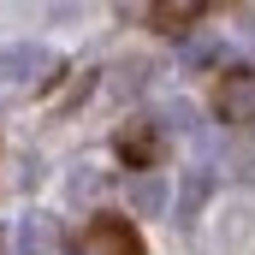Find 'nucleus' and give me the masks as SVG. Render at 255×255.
I'll return each instance as SVG.
<instances>
[{"label":"nucleus","instance_id":"6","mask_svg":"<svg viewBox=\"0 0 255 255\" xmlns=\"http://www.w3.org/2000/svg\"><path fill=\"white\" fill-rule=\"evenodd\" d=\"M208 190H214V178H208L202 166H184V178H178V208H172V214L190 226L196 214H202V202H208Z\"/></svg>","mask_w":255,"mask_h":255},{"label":"nucleus","instance_id":"8","mask_svg":"<svg viewBox=\"0 0 255 255\" xmlns=\"http://www.w3.org/2000/svg\"><path fill=\"white\" fill-rule=\"evenodd\" d=\"M148 18H154V30H166V36H172V30H184L190 18H202V6H154Z\"/></svg>","mask_w":255,"mask_h":255},{"label":"nucleus","instance_id":"9","mask_svg":"<svg viewBox=\"0 0 255 255\" xmlns=\"http://www.w3.org/2000/svg\"><path fill=\"white\" fill-rule=\"evenodd\" d=\"M220 54H226L220 42H190V48H184V65H214Z\"/></svg>","mask_w":255,"mask_h":255},{"label":"nucleus","instance_id":"1","mask_svg":"<svg viewBox=\"0 0 255 255\" xmlns=\"http://www.w3.org/2000/svg\"><path fill=\"white\" fill-rule=\"evenodd\" d=\"M60 71V54L42 48V42H6L0 48V77L6 83H48Z\"/></svg>","mask_w":255,"mask_h":255},{"label":"nucleus","instance_id":"5","mask_svg":"<svg viewBox=\"0 0 255 255\" xmlns=\"http://www.w3.org/2000/svg\"><path fill=\"white\" fill-rule=\"evenodd\" d=\"M113 142H119V154H125L130 166H154V154H160V136H154L148 119H125Z\"/></svg>","mask_w":255,"mask_h":255},{"label":"nucleus","instance_id":"3","mask_svg":"<svg viewBox=\"0 0 255 255\" xmlns=\"http://www.w3.org/2000/svg\"><path fill=\"white\" fill-rule=\"evenodd\" d=\"M71 255H142V244H136V232H130L125 220L101 214V220L77 238V250H71Z\"/></svg>","mask_w":255,"mask_h":255},{"label":"nucleus","instance_id":"7","mask_svg":"<svg viewBox=\"0 0 255 255\" xmlns=\"http://www.w3.org/2000/svg\"><path fill=\"white\" fill-rule=\"evenodd\" d=\"M130 208H136V214H160V208H166V184H160V178H130Z\"/></svg>","mask_w":255,"mask_h":255},{"label":"nucleus","instance_id":"2","mask_svg":"<svg viewBox=\"0 0 255 255\" xmlns=\"http://www.w3.org/2000/svg\"><path fill=\"white\" fill-rule=\"evenodd\" d=\"M214 113H220L226 125H255V71H244V65L220 71V83H214Z\"/></svg>","mask_w":255,"mask_h":255},{"label":"nucleus","instance_id":"10","mask_svg":"<svg viewBox=\"0 0 255 255\" xmlns=\"http://www.w3.org/2000/svg\"><path fill=\"white\" fill-rule=\"evenodd\" d=\"M166 125H178V130H190V107H184V101H172V107H166Z\"/></svg>","mask_w":255,"mask_h":255},{"label":"nucleus","instance_id":"4","mask_svg":"<svg viewBox=\"0 0 255 255\" xmlns=\"http://www.w3.org/2000/svg\"><path fill=\"white\" fill-rule=\"evenodd\" d=\"M18 255H65V226L54 214H24V226H18Z\"/></svg>","mask_w":255,"mask_h":255}]
</instances>
